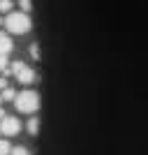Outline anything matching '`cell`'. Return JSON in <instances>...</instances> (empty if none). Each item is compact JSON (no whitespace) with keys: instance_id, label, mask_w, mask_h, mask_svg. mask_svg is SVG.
Returning <instances> with one entry per match:
<instances>
[{"instance_id":"6da1fadb","label":"cell","mask_w":148,"mask_h":155,"mask_svg":"<svg viewBox=\"0 0 148 155\" xmlns=\"http://www.w3.org/2000/svg\"><path fill=\"white\" fill-rule=\"evenodd\" d=\"M5 26L12 35H26L28 30L32 28V21L26 12H9L5 19Z\"/></svg>"},{"instance_id":"7a4b0ae2","label":"cell","mask_w":148,"mask_h":155,"mask_svg":"<svg viewBox=\"0 0 148 155\" xmlns=\"http://www.w3.org/2000/svg\"><path fill=\"white\" fill-rule=\"evenodd\" d=\"M14 104L21 114H35L39 109V93L37 91H21L14 97Z\"/></svg>"},{"instance_id":"3957f363","label":"cell","mask_w":148,"mask_h":155,"mask_svg":"<svg viewBox=\"0 0 148 155\" xmlns=\"http://www.w3.org/2000/svg\"><path fill=\"white\" fill-rule=\"evenodd\" d=\"M9 72H12L14 77L19 79V84H23V86H30V84H35V79H37V74H35V70H32V67H28L26 63H21V60H16V63H12V67H9Z\"/></svg>"},{"instance_id":"277c9868","label":"cell","mask_w":148,"mask_h":155,"mask_svg":"<svg viewBox=\"0 0 148 155\" xmlns=\"http://www.w3.org/2000/svg\"><path fill=\"white\" fill-rule=\"evenodd\" d=\"M0 132L5 137H16L21 132V120L14 116H5L2 120H0Z\"/></svg>"},{"instance_id":"5b68a950","label":"cell","mask_w":148,"mask_h":155,"mask_svg":"<svg viewBox=\"0 0 148 155\" xmlns=\"http://www.w3.org/2000/svg\"><path fill=\"white\" fill-rule=\"evenodd\" d=\"M12 49H14L12 37H9V35H5V32H0V53H2V56H7Z\"/></svg>"},{"instance_id":"8992f818","label":"cell","mask_w":148,"mask_h":155,"mask_svg":"<svg viewBox=\"0 0 148 155\" xmlns=\"http://www.w3.org/2000/svg\"><path fill=\"white\" fill-rule=\"evenodd\" d=\"M26 127H28V132H30V134H37V132H39V118H37V116H32L30 120H28Z\"/></svg>"},{"instance_id":"52a82bcc","label":"cell","mask_w":148,"mask_h":155,"mask_svg":"<svg viewBox=\"0 0 148 155\" xmlns=\"http://www.w3.org/2000/svg\"><path fill=\"white\" fill-rule=\"evenodd\" d=\"M0 97H2V102H5V100H14V97H16V93H14V88H9V86H7V88H2Z\"/></svg>"},{"instance_id":"ba28073f","label":"cell","mask_w":148,"mask_h":155,"mask_svg":"<svg viewBox=\"0 0 148 155\" xmlns=\"http://www.w3.org/2000/svg\"><path fill=\"white\" fill-rule=\"evenodd\" d=\"M9 153H12L9 141H7V139H0V155H9Z\"/></svg>"},{"instance_id":"9c48e42d","label":"cell","mask_w":148,"mask_h":155,"mask_svg":"<svg viewBox=\"0 0 148 155\" xmlns=\"http://www.w3.org/2000/svg\"><path fill=\"white\" fill-rule=\"evenodd\" d=\"M0 72L9 74V63H7V56H2V53H0Z\"/></svg>"},{"instance_id":"30bf717a","label":"cell","mask_w":148,"mask_h":155,"mask_svg":"<svg viewBox=\"0 0 148 155\" xmlns=\"http://www.w3.org/2000/svg\"><path fill=\"white\" fill-rule=\"evenodd\" d=\"M0 12H5V14L12 12V0H0Z\"/></svg>"},{"instance_id":"8fae6325","label":"cell","mask_w":148,"mask_h":155,"mask_svg":"<svg viewBox=\"0 0 148 155\" xmlns=\"http://www.w3.org/2000/svg\"><path fill=\"white\" fill-rule=\"evenodd\" d=\"M9 155H30V150H28L26 146H16V148H12Z\"/></svg>"},{"instance_id":"7c38bea8","label":"cell","mask_w":148,"mask_h":155,"mask_svg":"<svg viewBox=\"0 0 148 155\" xmlns=\"http://www.w3.org/2000/svg\"><path fill=\"white\" fill-rule=\"evenodd\" d=\"M19 5H21V12H30L32 9V0H19Z\"/></svg>"},{"instance_id":"4fadbf2b","label":"cell","mask_w":148,"mask_h":155,"mask_svg":"<svg viewBox=\"0 0 148 155\" xmlns=\"http://www.w3.org/2000/svg\"><path fill=\"white\" fill-rule=\"evenodd\" d=\"M30 51H32V58H39V51H37V44H32V46H30Z\"/></svg>"},{"instance_id":"5bb4252c","label":"cell","mask_w":148,"mask_h":155,"mask_svg":"<svg viewBox=\"0 0 148 155\" xmlns=\"http://www.w3.org/2000/svg\"><path fill=\"white\" fill-rule=\"evenodd\" d=\"M7 86H9V84H7V79L0 77V91H2V88H7Z\"/></svg>"},{"instance_id":"9a60e30c","label":"cell","mask_w":148,"mask_h":155,"mask_svg":"<svg viewBox=\"0 0 148 155\" xmlns=\"http://www.w3.org/2000/svg\"><path fill=\"white\" fill-rule=\"evenodd\" d=\"M5 116H7V114H5V109H0V120H2Z\"/></svg>"},{"instance_id":"2e32d148","label":"cell","mask_w":148,"mask_h":155,"mask_svg":"<svg viewBox=\"0 0 148 155\" xmlns=\"http://www.w3.org/2000/svg\"><path fill=\"white\" fill-rule=\"evenodd\" d=\"M0 102H2V97H0Z\"/></svg>"}]
</instances>
